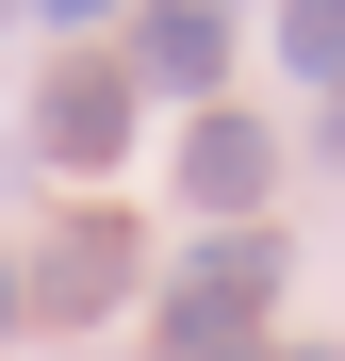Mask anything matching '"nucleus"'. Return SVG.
<instances>
[{
	"instance_id": "1",
	"label": "nucleus",
	"mask_w": 345,
	"mask_h": 361,
	"mask_svg": "<svg viewBox=\"0 0 345 361\" xmlns=\"http://www.w3.org/2000/svg\"><path fill=\"white\" fill-rule=\"evenodd\" d=\"M263 295H279V247L263 230H214V247L164 279V361H247L263 345Z\"/></svg>"
},
{
	"instance_id": "2",
	"label": "nucleus",
	"mask_w": 345,
	"mask_h": 361,
	"mask_svg": "<svg viewBox=\"0 0 345 361\" xmlns=\"http://www.w3.org/2000/svg\"><path fill=\"white\" fill-rule=\"evenodd\" d=\"M132 263H148V247H132V214H66V230H49V263H33L17 295H33V312H66V329H99L115 295H132Z\"/></svg>"
},
{
	"instance_id": "3",
	"label": "nucleus",
	"mask_w": 345,
	"mask_h": 361,
	"mask_svg": "<svg viewBox=\"0 0 345 361\" xmlns=\"http://www.w3.org/2000/svg\"><path fill=\"white\" fill-rule=\"evenodd\" d=\"M33 148L49 164H115V148H132V66H66L49 115H33Z\"/></svg>"
},
{
	"instance_id": "4",
	"label": "nucleus",
	"mask_w": 345,
	"mask_h": 361,
	"mask_svg": "<svg viewBox=\"0 0 345 361\" xmlns=\"http://www.w3.org/2000/svg\"><path fill=\"white\" fill-rule=\"evenodd\" d=\"M214 66H230V17H214V0H148V33H132V82H164V99H214Z\"/></svg>"
},
{
	"instance_id": "5",
	"label": "nucleus",
	"mask_w": 345,
	"mask_h": 361,
	"mask_svg": "<svg viewBox=\"0 0 345 361\" xmlns=\"http://www.w3.org/2000/svg\"><path fill=\"white\" fill-rule=\"evenodd\" d=\"M263 180H279V148L247 132V115H198L181 132V197L198 214H263Z\"/></svg>"
},
{
	"instance_id": "6",
	"label": "nucleus",
	"mask_w": 345,
	"mask_h": 361,
	"mask_svg": "<svg viewBox=\"0 0 345 361\" xmlns=\"http://www.w3.org/2000/svg\"><path fill=\"white\" fill-rule=\"evenodd\" d=\"M279 66H296V82H345V0H279Z\"/></svg>"
},
{
	"instance_id": "7",
	"label": "nucleus",
	"mask_w": 345,
	"mask_h": 361,
	"mask_svg": "<svg viewBox=\"0 0 345 361\" xmlns=\"http://www.w3.org/2000/svg\"><path fill=\"white\" fill-rule=\"evenodd\" d=\"M33 17H66V33H99V17H132V0H33Z\"/></svg>"
},
{
	"instance_id": "8",
	"label": "nucleus",
	"mask_w": 345,
	"mask_h": 361,
	"mask_svg": "<svg viewBox=\"0 0 345 361\" xmlns=\"http://www.w3.org/2000/svg\"><path fill=\"white\" fill-rule=\"evenodd\" d=\"M17 312H33V295H17V263H0V329H17Z\"/></svg>"
},
{
	"instance_id": "9",
	"label": "nucleus",
	"mask_w": 345,
	"mask_h": 361,
	"mask_svg": "<svg viewBox=\"0 0 345 361\" xmlns=\"http://www.w3.org/2000/svg\"><path fill=\"white\" fill-rule=\"evenodd\" d=\"M329 148H345V82H329Z\"/></svg>"
},
{
	"instance_id": "10",
	"label": "nucleus",
	"mask_w": 345,
	"mask_h": 361,
	"mask_svg": "<svg viewBox=\"0 0 345 361\" xmlns=\"http://www.w3.org/2000/svg\"><path fill=\"white\" fill-rule=\"evenodd\" d=\"M296 361H329V345H296Z\"/></svg>"
},
{
	"instance_id": "11",
	"label": "nucleus",
	"mask_w": 345,
	"mask_h": 361,
	"mask_svg": "<svg viewBox=\"0 0 345 361\" xmlns=\"http://www.w3.org/2000/svg\"><path fill=\"white\" fill-rule=\"evenodd\" d=\"M0 17H17V0H0Z\"/></svg>"
}]
</instances>
